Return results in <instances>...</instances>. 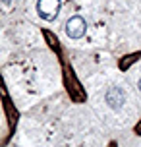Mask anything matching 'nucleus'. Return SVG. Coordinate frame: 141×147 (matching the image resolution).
I'll return each instance as SVG.
<instances>
[{"mask_svg": "<svg viewBox=\"0 0 141 147\" xmlns=\"http://www.w3.org/2000/svg\"><path fill=\"white\" fill-rule=\"evenodd\" d=\"M58 10H60V0H39V2H37L39 16H41L43 20H46V22L56 20Z\"/></svg>", "mask_w": 141, "mask_h": 147, "instance_id": "f257e3e1", "label": "nucleus"}, {"mask_svg": "<svg viewBox=\"0 0 141 147\" xmlns=\"http://www.w3.org/2000/svg\"><path fill=\"white\" fill-rule=\"evenodd\" d=\"M85 29H87V25H85V20H83L81 16H74V18H70L66 23V33L70 39H79V37L85 35Z\"/></svg>", "mask_w": 141, "mask_h": 147, "instance_id": "f03ea898", "label": "nucleus"}, {"mask_svg": "<svg viewBox=\"0 0 141 147\" xmlns=\"http://www.w3.org/2000/svg\"><path fill=\"white\" fill-rule=\"evenodd\" d=\"M104 101H106V105L110 107V109H120L122 105L126 103V93L122 91L120 87H112L106 91V95H104Z\"/></svg>", "mask_w": 141, "mask_h": 147, "instance_id": "7ed1b4c3", "label": "nucleus"}, {"mask_svg": "<svg viewBox=\"0 0 141 147\" xmlns=\"http://www.w3.org/2000/svg\"><path fill=\"white\" fill-rule=\"evenodd\" d=\"M4 4H10V0H4Z\"/></svg>", "mask_w": 141, "mask_h": 147, "instance_id": "20e7f679", "label": "nucleus"}, {"mask_svg": "<svg viewBox=\"0 0 141 147\" xmlns=\"http://www.w3.org/2000/svg\"><path fill=\"white\" fill-rule=\"evenodd\" d=\"M139 91H141V80H139Z\"/></svg>", "mask_w": 141, "mask_h": 147, "instance_id": "39448f33", "label": "nucleus"}]
</instances>
